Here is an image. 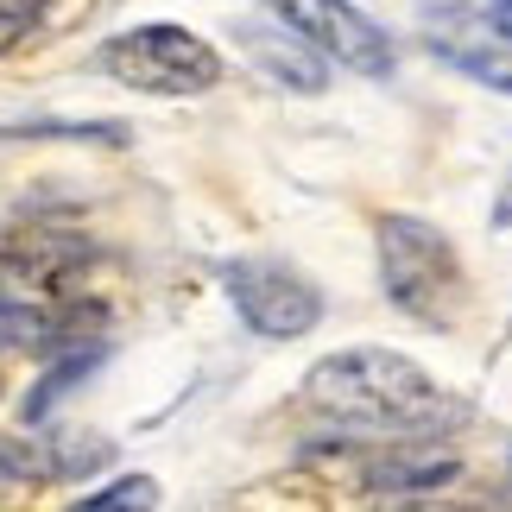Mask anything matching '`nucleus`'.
<instances>
[{
	"label": "nucleus",
	"mask_w": 512,
	"mask_h": 512,
	"mask_svg": "<svg viewBox=\"0 0 512 512\" xmlns=\"http://www.w3.org/2000/svg\"><path fill=\"white\" fill-rule=\"evenodd\" d=\"M108 506H159V481L133 475V481H114L108 494H89L83 500V512H108Z\"/></svg>",
	"instance_id": "obj_10"
},
{
	"label": "nucleus",
	"mask_w": 512,
	"mask_h": 512,
	"mask_svg": "<svg viewBox=\"0 0 512 512\" xmlns=\"http://www.w3.org/2000/svg\"><path fill=\"white\" fill-rule=\"evenodd\" d=\"M487 26L500 38H512V0H487Z\"/></svg>",
	"instance_id": "obj_11"
},
{
	"label": "nucleus",
	"mask_w": 512,
	"mask_h": 512,
	"mask_svg": "<svg viewBox=\"0 0 512 512\" xmlns=\"http://www.w3.org/2000/svg\"><path fill=\"white\" fill-rule=\"evenodd\" d=\"M51 342V317L32 304H19L0 291V348H45Z\"/></svg>",
	"instance_id": "obj_8"
},
{
	"label": "nucleus",
	"mask_w": 512,
	"mask_h": 512,
	"mask_svg": "<svg viewBox=\"0 0 512 512\" xmlns=\"http://www.w3.org/2000/svg\"><path fill=\"white\" fill-rule=\"evenodd\" d=\"M430 51L449 57L462 76H475V83L512 95V38H487V32H449V38H430Z\"/></svg>",
	"instance_id": "obj_6"
},
{
	"label": "nucleus",
	"mask_w": 512,
	"mask_h": 512,
	"mask_svg": "<svg viewBox=\"0 0 512 512\" xmlns=\"http://www.w3.org/2000/svg\"><path fill=\"white\" fill-rule=\"evenodd\" d=\"M494 228H512V171H506V184H500V203H494Z\"/></svg>",
	"instance_id": "obj_12"
},
{
	"label": "nucleus",
	"mask_w": 512,
	"mask_h": 512,
	"mask_svg": "<svg viewBox=\"0 0 512 512\" xmlns=\"http://www.w3.org/2000/svg\"><path fill=\"white\" fill-rule=\"evenodd\" d=\"M222 279H228V298L253 336L291 342L304 329H317V317H323V291L285 260H234Z\"/></svg>",
	"instance_id": "obj_4"
},
{
	"label": "nucleus",
	"mask_w": 512,
	"mask_h": 512,
	"mask_svg": "<svg viewBox=\"0 0 512 512\" xmlns=\"http://www.w3.org/2000/svg\"><path fill=\"white\" fill-rule=\"evenodd\" d=\"M506 342H512V323H506Z\"/></svg>",
	"instance_id": "obj_13"
},
{
	"label": "nucleus",
	"mask_w": 512,
	"mask_h": 512,
	"mask_svg": "<svg viewBox=\"0 0 512 512\" xmlns=\"http://www.w3.org/2000/svg\"><path fill=\"white\" fill-rule=\"evenodd\" d=\"M304 405L336 418L342 430H373V437H443L468 418V405H456L418 361L392 348L323 354L304 373Z\"/></svg>",
	"instance_id": "obj_1"
},
{
	"label": "nucleus",
	"mask_w": 512,
	"mask_h": 512,
	"mask_svg": "<svg viewBox=\"0 0 512 512\" xmlns=\"http://www.w3.org/2000/svg\"><path fill=\"white\" fill-rule=\"evenodd\" d=\"M380 285L418 323H456L468 298L449 234L437 222H418V215H386L380 222Z\"/></svg>",
	"instance_id": "obj_2"
},
{
	"label": "nucleus",
	"mask_w": 512,
	"mask_h": 512,
	"mask_svg": "<svg viewBox=\"0 0 512 512\" xmlns=\"http://www.w3.org/2000/svg\"><path fill=\"white\" fill-rule=\"evenodd\" d=\"M38 19H45V0H0V57H7L19 38H32Z\"/></svg>",
	"instance_id": "obj_9"
},
{
	"label": "nucleus",
	"mask_w": 512,
	"mask_h": 512,
	"mask_svg": "<svg viewBox=\"0 0 512 512\" xmlns=\"http://www.w3.org/2000/svg\"><path fill=\"white\" fill-rule=\"evenodd\" d=\"M241 38H247V51L260 57V64L279 76V83L298 89V95H317V89H323V64H317V57H304L298 45H266V32H241Z\"/></svg>",
	"instance_id": "obj_7"
},
{
	"label": "nucleus",
	"mask_w": 512,
	"mask_h": 512,
	"mask_svg": "<svg viewBox=\"0 0 512 512\" xmlns=\"http://www.w3.org/2000/svg\"><path fill=\"white\" fill-rule=\"evenodd\" d=\"M102 70L140 95H203L222 83V57L190 26H133L102 45Z\"/></svg>",
	"instance_id": "obj_3"
},
{
	"label": "nucleus",
	"mask_w": 512,
	"mask_h": 512,
	"mask_svg": "<svg viewBox=\"0 0 512 512\" xmlns=\"http://www.w3.org/2000/svg\"><path fill=\"white\" fill-rule=\"evenodd\" d=\"M266 7L279 13L310 51L336 57L342 70H354V76H386L392 70V38H386V26H373L354 0H266Z\"/></svg>",
	"instance_id": "obj_5"
}]
</instances>
